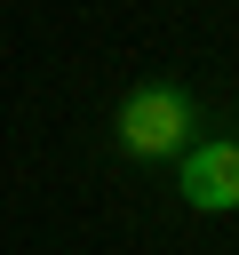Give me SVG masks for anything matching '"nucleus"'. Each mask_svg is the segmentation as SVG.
Here are the masks:
<instances>
[{"mask_svg":"<svg viewBox=\"0 0 239 255\" xmlns=\"http://www.w3.org/2000/svg\"><path fill=\"white\" fill-rule=\"evenodd\" d=\"M183 128H191V104L167 96V88H151V96H135V104L120 112V143H127V151H175Z\"/></svg>","mask_w":239,"mask_h":255,"instance_id":"f257e3e1","label":"nucleus"},{"mask_svg":"<svg viewBox=\"0 0 239 255\" xmlns=\"http://www.w3.org/2000/svg\"><path fill=\"white\" fill-rule=\"evenodd\" d=\"M183 199L199 215L239 207V143H191L183 151Z\"/></svg>","mask_w":239,"mask_h":255,"instance_id":"f03ea898","label":"nucleus"}]
</instances>
